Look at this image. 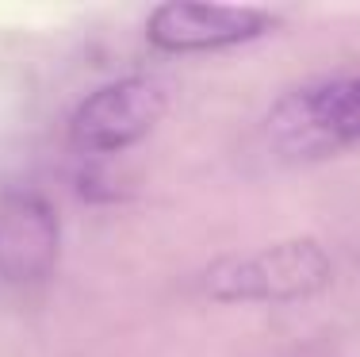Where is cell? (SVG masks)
<instances>
[{
    "instance_id": "7a4b0ae2",
    "label": "cell",
    "mask_w": 360,
    "mask_h": 357,
    "mask_svg": "<svg viewBox=\"0 0 360 357\" xmlns=\"http://www.w3.org/2000/svg\"><path fill=\"white\" fill-rule=\"evenodd\" d=\"M264 131L272 150L288 161L338 154L360 139V77H330L280 96Z\"/></svg>"
},
{
    "instance_id": "3957f363",
    "label": "cell",
    "mask_w": 360,
    "mask_h": 357,
    "mask_svg": "<svg viewBox=\"0 0 360 357\" xmlns=\"http://www.w3.org/2000/svg\"><path fill=\"white\" fill-rule=\"evenodd\" d=\"M169 89L158 77H123L89 92L70 119V142L81 154H115L161 123Z\"/></svg>"
},
{
    "instance_id": "6da1fadb",
    "label": "cell",
    "mask_w": 360,
    "mask_h": 357,
    "mask_svg": "<svg viewBox=\"0 0 360 357\" xmlns=\"http://www.w3.org/2000/svg\"><path fill=\"white\" fill-rule=\"evenodd\" d=\"M333 280V261L314 238L261 246L253 253H230L207 265L203 292L222 303H291L322 292Z\"/></svg>"
},
{
    "instance_id": "277c9868",
    "label": "cell",
    "mask_w": 360,
    "mask_h": 357,
    "mask_svg": "<svg viewBox=\"0 0 360 357\" xmlns=\"http://www.w3.org/2000/svg\"><path fill=\"white\" fill-rule=\"evenodd\" d=\"M276 23L264 8H238V4H195V0H173L150 12L146 35L158 50L169 54H195V50H222L250 42Z\"/></svg>"
},
{
    "instance_id": "5b68a950",
    "label": "cell",
    "mask_w": 360,
    "mask_h": 357,
    "mask_svg": "<svg viewBox=\"0 0 360 357\" xmlns=\"http://www.w3.org/2000/svg\"><path fill=\"white\" fill-rule=\"evenodd\" d=\"M58 215L39 192L0 196V284L31 288L58 265Z\"/></svg>"
}]
</instances>
